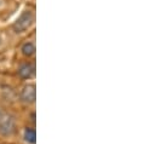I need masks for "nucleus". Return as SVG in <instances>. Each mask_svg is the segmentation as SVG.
Returning <instances> with one entry per match:
<instances>
[{"label": "nucleus", "instance_id": "obj_3", "mask_svg": "<svg viewBox=\"0 0 156 144\" xmlns=\"http://www.w3.org/2000/svg\"><path fill=\"white\" fill-rule=\"evenodd\" d=\"M21 101L23 103L27 104H32L35 102L37 99V90H35V85H26L22 91H21Z\"/></svg>", "mask_w": 156, "mask_h": 144}, {"label": "nucleus", "instance_id": "obj_6", "mask_svg": "<svg viewBox=\"0 0 156 144\" xmlns=\"http://www.w3.org/2000/svg\"><path fill=\"white\" fill-rule=\"evenodd\" d=\"M22 53L27 57H30L35 53V45L33 42H26L22 46Z\"/></svg>", "mask_w": 156, "mask_h": 144}, {"label": "nucleus", "instance_id": "obj_4", "mask_svg": "<svg viewBox=\"0 0 156 144\" xmlns=\"http://www.w3.org/2000/svg\"><path fill=\"white\" fill-rule=\"evenodd\" d=\"M35 74V66L32 63H24L18 68V75L22 79H30Z\"/></svg>", "mask_w": 156, "mask_h": 144}, {"label": "nucleus", "instance_id": "obj_1", "mask_svg": "<svg viewBox=\"0 0 156 144\" xmlns=\"http://www.w3.org/2000/svg\"><path fill=\"white\" fill-rule=\"evenodd\" d=\"M16 131V121L15 117L0 108V135L4 137H10Z\"/></svg>", "mask_w": 156, "mask_h": 144}, {"label": "nucleus", "instance_id": "obj_5", "mask_svg": "<svg viewBox=\"0 0 156 144\" xmlns=\"http://www.w3.org/2000/svg\"><path fill=\"white\" fill-rule=\"evenodd\" d=\"M24 141L29 144H35L37 133H35V130H34V128L27 127V128L24 130Z\"/></svg>", "mask_w": 156, "mask_h": 144}, {"label": "nucleus", "instance_id": "obj_2", "mask_svg": "<svg viewBox=\"0 0 156 144\" xmlns=\"http://www.w3.org/2000/svg\"><path fill=\"white\" fill-rule=\"evenodd\" d=\"M34 22V13L32 10H26L22 12V15L16 20L13 23V31L16 33H23L26 32Z\"/></svg>", "mask_w": 156, "mask_h": 144}]
</instances>
